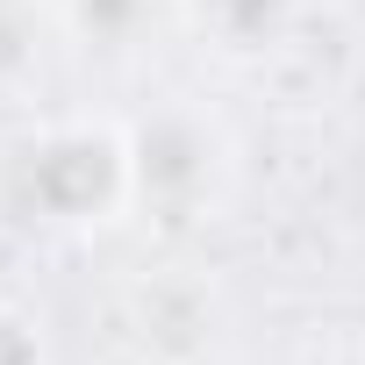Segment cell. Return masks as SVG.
I'll use <instances>...</instances> for the list:
<instances>
[{
  "mask_svg": "<svg viewBox=\"0 0 365 365\" xmlns=\"http://www.w3.org/2000/svg\"><path fill=\"white\" fill-rule=\"evenodd\" d=\"M115 344L136 365H208L222 344V294L208 279L143 272L115 301Z\"/></svg>",
  "mask_w": 365,
  "mask_h": 365,
  "instance_id": "obj_3",
  "label": "cell"
},
{
  "mask_svg": "<svg viewBox=\"0 0 365 365\" xmlns=\"http://www.w3.org/2000/svg\"><path fill=\"white\" fill-rule=\"evenodd\" d=\"M0 222L43 244H93L136 222L129 115L51 108L0 143Z\"/></svg>",
  "mask_w": 365,
  "mask_h": 365,
  "instance_id": "obj_1",
  "label": "cell"
},
{
  "mask_svg": "<svg viewBox=\"0 0 365 365\" xmlns=\"http://www.w3.org/2000/svg\"><path fill=\"white\" fill-rule=\"evenodd\" d=\"M187 36L230 65V72H265L272 58L294 51L301 22H308V0H172Z\"/></svg>",
  "mask_w": 365,
  "mask_h": 365,
  "instance_id": "obj_4",
  "label": "cell"
},
{
  "mask_svg": "<svg viewBox=\"0 0 365 365\" xmlns=\"http://www.w3.org/2000/svg\"><path fill=\"white\" fill-rule=\"evenodd\" d=\"M129 158H136V222L165 237L208 230L244 179L237 129L194 93H165L143 115H129Z\"/></svg>",
  "mask_w": 365,
  "mask_h": 365,
  "instance_id": "obj_2",
  "label": "cell"
},
{
  "mask_svg": "<svg viewBox=\"0 0 365 365\" xmlns=\"http://www.w3.org/2000/svg\"><path fill=\"white\" fill-rule=\"evenodd\" d=\"M308 365H365V344H329V351L308 358Z\"/></svg>",
  "mask_w": 365,
  "mask_h": 365,
  "instance_id": "obj_8",
  "label": "cell"
},
{
  "mask_svg": "<svg viewBox=\"0 0 365 365\" xmlns=\"http://www.w3.org/2000/svg\"><path fill=\"white\" fill-rule=\"evenodd\" d=\"M58 36L51 8H22V15H0V101H22L43 72V43Z\"/></svg>",
  "mask_w": 365,
  "mask_h": 365,
  "instance_id": "obj_6",
  "label": "cell"
},
{
  "mask_svg": "<svg viewBox=\"0 0 365 365\" xmlns=\"http://www.w3.org/2000/svg\"><path fill=\"white\" fill-rule=\"evenodd\" d=\"M58 43H79L93 58H136L158 29V0H51Z\"/></svg>",
  "mask_w": 365,
  "mask_h": 365,
  "instance_id": "obj_5",
  "label": "cell"
},
{
  "mask_svg": "<svg viewBox=\"0 0 365 365\" xmlns=\"http://www.w3.org/2000/svg\"><path fill=\"white\" fill-rule=\"evenodd\" d=\"M22 8H51V0H0V15H22Z\"/></svg>",
  "mask_w": 365,
  "mask_h": 365,
  "instance_id": "obj_9",
  "label": "cell"
},
{
  "mask_svg": "<svg viewBox=\"0 0 365 365\" xmlns=\"http://www.w3.org/2000/svg\"><path fill=\"white\" fill-rule=\"evenodd\" d=\"M0 365H58V336L22 294H0Z\"/></svg>",
  "mask_w": 365,
  "mask_h": 365,
  "instance_id": "obj_7",
  "label": "cell"
}]
</instances>
